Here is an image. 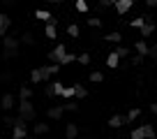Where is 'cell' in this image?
Masks as SVG:
<instances>
[{
  "label": "cell",
  "mask_w": 157,
  "mask_h": 139,
  "mask_svg": "<svg viewBox=\"0 0 157 139\" xmlns=\"http://www.w3.org/2000/svg\"><path fill=\"white\" fill-rule=\"evenodd\" d=\"M19 46H21V40H16V37H2V58L5 60L16 58L19 56Z\"/></svg>",
  "instance_id": "6da1fadb"
},
{
  "label": "cell",
  "mask_w": 157,
  "mask_h": 139,
  "mask_svg": "<svg viewBox=\"0 0 157 139\" xmlns=\"http://www.w3.org/2000/svg\"><path fill=\"white\" fill-rule=\"evenodd\" d=\"M12 139H28V121H23L21 116H16V118H14Z\"/></svg>",
  "instance_id": "7a4b0ae2"
},
{
  "label": "cell",
  "mask_w": 157,
  "mask_h": 139,
  "mask_svg": "<svg viewBox=\"0 0 157 139\" xmlns=\"http://www.w3.org/2000/svg\"><path fill=\"white\" fill-rule=\"evenodd\" d=\"M19 116L23 121H35L37 111H35V107H33L30 100H19Z\"/></svg>",
  "instance_id": "3957f363"
},
{
  "label": "cell",
  "mask_w": 157,
  "mask_h": 139,
  "mask_svg": "<svg viewBox=\"0 0 157 139\" xmlns=\"http://www.w3.org/2000/svg\"><path fill=\"white\" fill-rule=\"evenodd\" d=\"M65 56H67V51H65V44H56L53 49L46 54V60H49V63H53V65H60Z\"/></svg>",
  "instance_id": "277c9868"
},
{
  "label": "cell",
  "mask_w": 157,
  "mask_h": 139,
  "mask_svg": "<svg viewBox=\"0 0 157 139\" xmlns=\"http://www.w3.org/2000/svg\"><path fill=\"white\" fill-rule=\"evenodd\" d=\"M39 72H42V77H44V84H49V81L60 72V65H42Z\"/></svg>",
  "instance_id": "5b68a950"
},
{
  "label": "cell",
  "mask_w": 157,
  "mask_h": 139,
  "mask_svg": "<svg viewBox=\"0 0 157 139\" xmlns=\"http://www.w3.org/2000/svg\"><path fill=\"white\" fill-rule=\"evenodd\" d=\"M63 114H65L63 104H53V107L46 109V118H51V121H60V118H63Z\"/></svg>",
  "instance_id": "8992f818"
},
{
  "label": "cell",
  "mask_w": 157,
  "mask_h": 139,
  "mask_svg": "<svg viewBox=\"0 0 157 139\" xmlns=\"http://www.w3.org/2000/svg\"><path fill=\"white\" fill-rule=\"evenodd\" d=\"M14 102H16V97L12 93H5L2 97H0V109L2 111H12L14 109Z\"/></svg>",
  "instance_id": "52a82bcc"
},
{
  "label": "cell",
  "mask_w": 157,
  "mask_h": 139,
  "mask_svg": "<svg viewBox=\"0 0 157 139\" xmlns=\"http://www.w3.org/2000/svg\"><path fill=\"white\" fill-rule=\"evenodd\" d=\"M12 28V19L10 14H5V12H0V37H7V30Z\"/></svg>",
  "instance_id": "ba28073f"
},
{
  "label": "cell",
  "mask_w": 157,
  "mask_h": 139,
  "mask_svg": "<svg viewBox=\"0 0 157 139\" xmlns=\"http://www.w3.org/2000/svg\"><path fill=\"white\" fill-rule=\"evenodd\" d=\"M127 123H129V118L123 116V114H113L111 118H109V128H123V125H127Z\"/></svg>",
  "instance_id": "9c48e42d"
},
{
  "label": "cell",
  "mask_w": 157,
  "mask_h": 139,
  "mask_svg": "<svg viewBox=\"0 0 157 139\" xmlns=\"http://www.w3.org/2000/svg\"><path fill=\"white\" fill-rule=\"evenodd\" d=\"M132 7H134V0H118V2H116V12H118L120 16L127 14Z\"/></svg>",
  "instance_id": "30bf717a"
},
{
  "label": "cell",
  "mask_w": 157,
  "mask_h": 139,
  "mask_svg": "<svg viewBox=\"0 0 157 139\" xmlns=\"http://www.w3.org/2000/svg\"><path fill=\"white\" fill-rule=\"evenodd\" d=\"M106 67H111V70H118V67H120V56H118L116 51H111V54L106 56Z\"/></svg>",
  "instance_id": "8fae6325"
},
{
  "label": "cell",
  "mask_w": 157,
  "mask_h": 139,
  "mask_svg": "<svg viewBox=\"0 0 157 139\" xmlns=\"http://www.w3.org/2000/svg\"><path fill=\"white\" fill-rule=\"evenodd\" d=\"M134 51H136L139 56H148V51H150V44H148L146 40H139V42H134Z\"/></svg>",
  "instance_id": "7c38bea8"
},
{
  "label": "cell",
  "mask_w": 157,
  "mask_h": 139,
  "mask_svg": "<svg viewBox=\"0 0 157 139\" xmlns=\"http://www.w3.org/2000/svg\"><path fill=\"white\" fill-rule=\"evenodd\" d=\"M56 23H58V21H49V23L44 26V33H46V37H49V40H56V35H58V30H56Z\"/></svg>",
  "instance_id": "4fadbf2b"
},
{
  "label": "cell",
  "mask_w": 157,
  "mask_h": 139,
  "mask_svg": "<svg viewBox=\"0 0 157 139\" xmlns=\"http://www.w3.org/2000/svg\"><path fill=\"white\" fill-rule=\"evenodd\" d=\"M76 134H78L76 123H67V125H65V137H67V139H76Z\"/></svg>",
  "instance_id": "5bb4252c"
},
{
  "label": "cell",
  "mask_w": 157,
  "mask_h": 139,
  "mask_svg": "<svg viewBox=\"0 0 157 139\" xmlns=\"http://www.w3.org/2000/svg\"><path fill=\"white\" fill-rule=\"evenodd\" d=\"M33 97V88H30L28 84H21V88H19V100H30Z\"/></svg>",
  "instance_id": "9a60e30c"
},
{
  "label": "cell",
  "mask_w": 157,
  "mask_h": 139,
  "mask_svg": "<svg viewBox=\"0 0 157 139\" xmlns=\"http://www.w3.org/2000/svg\"><path fill=\"white\" fill-rule=\"evenodd\" d=\"M35 19L46 21V23H49V21H53L56 16H51V12H49V10H37V12H35Z\"/></svg>",
  "instance_id": "2e32d148"
},
{
  "label": "cell",
  "mask_w": 157,
  "mask_h": 139,
  "mask_svg": "<svg viewBox=\"0 0 157 139\" xmlns=\"http://www.w3.org/2000/svg\"><path fill=\"white\" fill-rule=\"evenodd\" d=\"M33 132H35V134H46V132H49V123H44V121H37V123L33 125Z\"/></svg>",
  "instance_id": "e0dca14e"
},
{
  "label": "cell",
  "mask_w": 157,
  "mask_h": 139,
  "mask_svg": "<svg viewBox=\"0 0 157 139\" xmlns=\"http://www.w3.org/2000/svg\"><path fill=\"white\" fill-rule=\"evenodd\" d=\"M104 40H106V42H111V44H120L123 35L118 33V30H113V33H106V35H104Z\"/></svg>",
  "instance_id": "ac0fdd59"
},
{
  "label": "cell",
  "mask_w": 157,
  "mask_h": 139,
  "mask_svg": "<svg viewBox=\"0 0 157 139\" xmlns=\"http://www.w3.org/2000/svg\"><path fill=\"white\" fill-rule=\"evenodd\" d=\"M141 128H143V134H146V139H157V132H155V128H152L150 123H143Z\"/></svg>",
  "instance_id": "d6986e66"
},
{
  "label": "cell",
  "mask_w": 157,
  "mask_h": 139,
  "mask_svg": "<svg viewBox=\"0 0 157 139\" xmlns=\"http://www.w3.org/2000/svg\"><path fill=\"white\" fill-rule=\"evenodd\" d=\"M21 44H28V46H33V44H35V35L30 33V30H25V33L21 35Z\"/></svg>",
  "instance_id": "ffe728a7"
},
{
  "label": "cell",
  "mask_w": 157,
  "mask_h": 139,
  "mask_svg": "<svg viewBox=\"0 0 157 139\" xmlns=\"http://www.w3.org/2000/svg\"><path fill=\"white\" fill-rule=\"evenodd\" d=\"M113 51L120 56V60H123V58H129V54H132V49H129V46H120V44H118Z\"/></svg>",
  "instance_id": "44dd1931"
},
{
  "label": "cell",
  "mask_w": 157,
  "mask_h": 139,
  "mask_svg": "<svg viewBox=\"0 0 157 139\" xmlns=\"http://www.w3.org/2000/svg\"><path fill=\"white\" fill-rule=\"evenodd\" d=\"M146 23H148V19H146V16H136V19H132V21H129V26H132V28H139V30H141Z\"/></svg>",
  "instance_id": "7402d4cb"
},
{
  "label": "cell",
  "mask_w": 157,
  "mask_h": 139,
  "mask_svg": "<svg viewBox=\"0 0 157 139\" xmlns=\"http://www.w3.org/2000/svg\"><path fill=\"white\" fill-rule=\"evenodd\" d=\"M44 93H46V97H58V93H56V81H49V84L44 86Z\"/></svg>",
  "instance_id": "603a6c76"
},
{
  "label": "cell",
  "mask_w": 157,
  "mask_h": 139,
  "mask_svg": "<svg viewBox=\"0 0 157 139\" xmlns=\"http://www.w3.org/2000/svg\"><path fill=\"white\" fill-rule=\"evenodd\" d=\"M30 81H33V84H42V81H44V77H42L39 67H35L33 72H30Z\"/></svg>",
  "instance_id": "cb8c5ba5"
},
{
  "label": "cell",
  "mask_w": 157,
  "mask_h": 139,
  "mask_svg": "<svg viewBox=\"0 0 157 139\" xmlns=\"http://www.w3.org/2000/svg\"><path fill=\"white\" fill-rule=\"evenodd\" d=\"M74 93H76L78 100H86V97H88V90H86L81 84H74Z\"/></svg>",
  "instance_id": "d4e9b609"
},
{
  "label": "cell",
  "mask_w": 157,
  "mask_h": 139,
  "mask_svg": "<svg viewBox=\"0 0 157 139\" xmlns=\"http://www.w3.org/2000/svg\"><path fill=\"white\" fill-rule=\"evenodd\" d=\"M152 33H155V23H152V21H148V23L141 28V35H143V37H150Z\"/></svg>",
  "instance_id": "484cf974"
},
{
  "label": "cell",
  "mask_w": 157,
  "mask_h": 139,
  "mask_svg": "<svg viewBox=\"0 0 157 139\" xmlns=\"http://www.w3.org/2000/svg\"><path fill=\"white\" fill-rule=\"evenodd\" d=\"M76 12H78V14H86V12H90L88 2H86V0H76Z\"/></svg>",
  "instance_id": "4316f807"
},
{
  "label": "cell",
  "mask_w": 157,
  "mask_h": 139,
  "mask_svg": "<svg viewBox=\"0 0 157 139\" xmlns=\"http://www.w3.org/2000/svg\"><path fill=\"white\" fill-rule=\"evenodd\" d=\"M129 139H146V134H143V128H134L132 132H129Z\"/></svg>",
  "instance_id": "83f0119b"
},
{
  "label": "cell",
  "mask_w": 157,
  "mask_h": 139,
  "mask_svg": "<svg viewBox=\"0 0 157 139\" xmlns=\"http://www.w3.org/2000/svg\"><path fill=\"white\" fill-rule=\"evenodd\" d=\"M127 118H129V123H132V121H136V118H141V109H139V107H134V109H129Z\"/></svg>",
  "instance_id": "f1b7e54d"
},
{
  "label": "cell",
  "mask_w": 157,
  "mask_h": 139,
  "mask_svg": "<svg viewBox=\"0 0 157 139\" xmlns=\"http://www.w3.org/2000/svg\"><path fill=\"white\" fill-rule=\"evenodd\" d=\"M78 33H81V30H78L76 23H69L67 26V35H69V37H78Z\"/></svg>",
  "instance_id": "f546056e"
},
{
  "label": "cell",
  "mask_w": 157,
  "mask_h": 139,
  "mask_svg": "<svg viewBox=\"0 0 157 139\" xmlns=\"http://www.w3.org/2000/svg\"><path fill=\"white\" fill-rule=\"evenodd\" d=\"M90 81H93V84H102L104 74H102V72H90Z\"/></svg>",
  "instance_id": "4dcf8cb0"
},
{
  "label": "cell",
  "mask_w": 157,
  "mask_h": 139,
  "mask_svg": "<svg viewBox=\"0 0 157 139\" xmlns=\"http://www.w3.org/2000/svg\"><path fill=\"white\" fill-rule=\"evenodd\" d=\"M76 63H78V65H90V54H78Z\"/></svg>",
  "instance_id": "1f68e13d"
},
{
  "label": "cell",
  "mask_w": 157,
  "mask_h": 139,
  "mask_svg": "<svg viewBox=\"0 0 157 139\" xmlns=\"http://www.w3.org/2000/svg\"><path fill=\"white\" fill-rule=\"evenodd\" d=\"M63 97H65V100H72V97H76V93H74V86H67V88H65Z\"/></svg>",
  "instance_id": "d6a6232c"
},
{
  "label": "cell",
  "mask_w": 157,
  "mask_h": 139,
  "mask_svg": "<svg viewBox=\"0 0 157 139\" xmlns=\"http://www.w3.org/2000/svg\"><path fill=\"white\" fill-rule=\"evenodd\" d=\"M76 58H78L76 54H69V51H67V56H65V58H63V63H60V65H69V63H74V60H76Z\"/></svg>",
  "instance_id": "836d02e7"
},
{
  "label": "cell",
  "mask_w": 157,
  "mask_h": 139,
  "mask_svg": "<svg viewBox=\"0 0 157 139\" xmlns=\"http://www.w3.org/2000/svg\"><path fill=\"white\" fill-rule=\"evenodd\" d=\"M88 26H90V28H99V26H102V19H97V16H90V19H88Z\"/></svg>",
  "instance_id": "e575fe53"
},
{
  "label": "cell",
  "mask_w": 157,
  "mask_h": 139,
  "mask_svg": "<svg viewBox=\"0 0 157 139\" xmlns=\"http://www.w3.org/2000/svg\"><path fill=\"white\" fill-rule=\"evenodd\" d=\"M63 107H65V111H76L78 102H63Z\"/></svg>",
  "instance_id": "d590c367"
},
{
  "label": "cell",
  "mask_w": 157,
  "mask_h": 139,
  "mask_svg": "<svg viewBox=\"0 0 157 139\" xmlns=\"http://www.w3.org/2000/svg\"><path fill=\"white\" fill-rule=\"evenodd\" d=\"M143 58H146V56H132V60H129V65H143Z\"/></svg>",
  "instance_id": "8d00e7d4"
},
{
  "label": "cell",
  "mask_w": 157,
  "mask_h": 139,
  "mask_svg": "<svg viewBox=\"0 0 157 139\" xmlns=\"http://www.w3.org/2000/svg\"><path fill=\"white\" fill-rule=\"evenodd\" d=\"M148 58L157 60V44H150V51H148Z\"/></svg>",
  "instance_id": "74e56055"
},
{
  "label": "cell",
  "mask_w": 157,
  "mask_h": 139,
  "mask_svg": "<svg viewBox=\"0 0 157 139\" xmlns=\"http://www.w3.org/2000/svg\"><path fill=\"white\" fill-rule=\"evenodd\" d=\"M111 5H113L111 0H99V7H111Z\"/></svg>",
  "instance_id": "f35d334b"
},
{
  "label": "cell",
  "mask_w": 157,
  "mask_h": 139,
  "mask_svg": "<svg viewBox=\"0 0 157 139\" xmlns=\"http://www.w3.org/2000/svg\"><path fill=\"white\" fill-rule=\"evenodd\" d=\"M146 5L148 7H157V0H146Z\"/></svg>",
  "instance_id": "ab89813d"
},
{
  "label": "cell",
  "mask_w": 157,
  "mask_h": 139,
  "mask_svg": "<svg viewBox=\"0 0 157 139\" xmlns=\"http://www.w3.org/2000/svg\"><path fill=\"white\" fill-rule=\"evenodd\" d=\"M150 111H152V114H157V102H152V104H150Z\"/></svg>",
  "instance_id": "60d3db41"
},
{
  "label": "cell",
  "mask_w": 157,
  "mask_h": 139,
  "mask_svg": "<svg viewBox=\"0 0 157 139\" xmlns=\"http://www.w3.org/2000/svg\"><path fill=\"white\" fill-rule=\"evenodd\" d=\"M2 5H16V0H2Z\"/></svg>",
  "instance_id": "b9f144b4"
},
{
  "label": "cell",
  "mask_w": 157,
  "mask_h": 139,
  "mask_svg": "<svg viewBox=\"0 0 157 139\" xmlns=\"http://www.w3.org/2000/svg\"><path fill=\"white\" fill-rule=\"evenodd\" d=\"M53 2H63V0H53Z\"/></svg>",
  "instance_id": "7bdbcfd3"
},
{
  "label": "cell",
  "mask_w": 157,
  "mask_h": 139,
  "mask_svg": "<svg viewBox=\"0 0 157 139\" xmlns=\"http://www.w3.org/2000/svg\"><path fill=\"white\" fill-rule=\"evenodd\" d=\"M111 2H113V5H116V2H118V0H111Z\"/></svg>",
  "instance_id": "ee69618b"
},
{
  "label": "cell",
  "mask_w": 157,
  "mask_h": 139,
  "mask_svg": "<svg viewBox=\"0 0 157 139\" xmlns=\"http://www.w3.org/2000/svg\"><path fill=\"white\" fill-rule=\"evenodd\" d=\"M0 139H5V137H0Z\"/></svg>",
  "instance_id": "f6af8a7d"
}]
</instances>
